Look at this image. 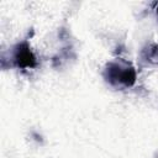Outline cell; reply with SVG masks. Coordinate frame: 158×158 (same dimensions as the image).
<instances>
[{
    "instance_id": "cell-1",
    "label": "cell",
    "mask_w": 158,
    "mask_h": 158,
    "mask_svg": "<svg viewBox=\"0 0 158 158\" xmlns=\"http://www.w3.org/2000/svg\"><path fill=\"white\" fill-rule=\"evenodd\" d=\"M102 78L112 88L128 89L136 84L137 70L131 62L122 58H116L105 64Z\"/></svg>"
},
{
    "instance_id": "cell-2",
    "label": "cell",
    "mask_w": 158,
    "mask_h": 158,
    "mask_svg": "<svg viewBox=\"0 0 158 158\" xmlns=\"http://www.w3.org/2000/svg\"><path fill=\"white\" fill-rule=\"evenodd\" d=\"M11 63L14 67L21 70L35 69L38 65V59L36 53L31 48L28 41H21L14 46L11 52Z\"/></svg>"
},
{
    "instance_id": "cell-3",
    "label": "cell",
    "mask_w": 158,
    "mask_h": 158,
    "mask_svg": "<svg viewBox=\"0 0 158 158\" xmlns=\"http://www.w3.org/2000/svg\"><path fill=\"white\" fill-rule=\"evenodd\" d=\"M141 57L144 62L158 65V42H151L148 43L141 52Z\"/></svg>"
},
{
    "instance_id": "cell-4",
    "label": "cell",
    "mask_w": 158,
    "mask_h": 158,
    "mask_svg": "<svg viewBox=\"0 0 158 158\" xmlns=\"http://www.w3.org/2000/svg\"><path fill=\"white\" fill-rule=\"evenodd\" d=\"M156 12H157V17H158V5H157V9H156Z\"/></svg>"
}]
</instances>
